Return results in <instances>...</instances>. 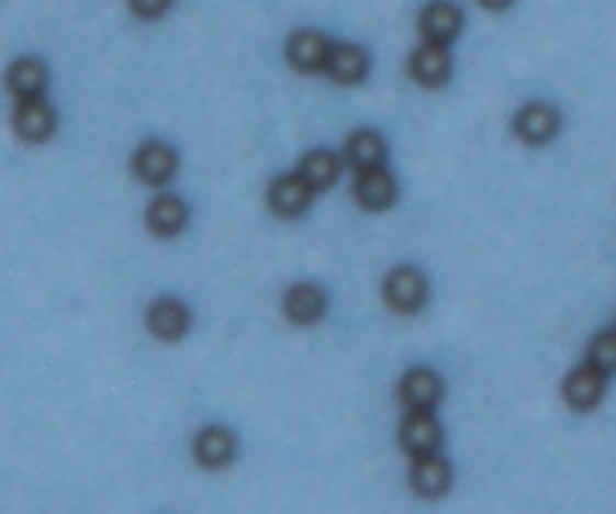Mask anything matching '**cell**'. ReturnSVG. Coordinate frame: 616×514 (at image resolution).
I'll list each match as a JSON object with an SVG mask.
<instances>
[{"mask_svg":"<svg viewBox=\"0 0 616 514\" xmlns=\"http://www.w3.org/2000/svg\"><path fill=\"white\" fill-rule=\"evenodd\" d=\"M586 361L593 367H598L602 373H616V332L598 334L593 343H590V355Z\"/></svg>","mask_w":616,"mask_h":514,"instance_id":"obj_22","label":"cell"},{"mask_svg":"<svg viewBox=\"0 0 616 514\" xmlns=\"http://www.w3.org/2000/svg\"><path fill=\"white\" fill-rule=\"evenodd\" d=\"M133 171H136L138 178L150 187H163V183H169L175 178V171H178V154L169 148V145H163V142H148V145H142L136 150V157H133Z\"/></svg>","mask_w":616,"mask_h":514,"instance_id":"obj_5","label":"cell"},{"mask_svg":"<svg viewBox=\"0 0 616 514\" xmlns=\"http://www.w3.org/2000/svg\"><path fill=\"white\" fill-rule=\"evenodd\" d=\"M382 295H385L391 310H397V313H415V310H422L424 301H427V280H424V275L418 268L400 265V268H394V271L385 277Z\"/></svg>","mask_w":616,"mask_h":514,"instance_id":"obj_1","label":"cell"},{"mask_svg":"<svg viewBox=\"0 0 616 514\" xmlns=\"http://www.w3.org/2000/svg\"><path fill=\"white\" fill-rule=\"evenodd\" d=\"M412 79L424 85V88H443L451 79V55L448 46L443 43H424L422 48H415L412 55Z\"/></svg>","mask_w":616,"mask_h":514,"instance_id":"obj_10","label":"cell"},{"mask_svg":"<svg viewBox=\"0 0 616 514\" xmlns=\"http://www.w3.org/2000/svg\"><path fill=\"white\" fill-rule=\"evenodd\" d=\"M410 481L412 491L418 493V496L436 500V496H443V493H448V488H451V467H448L446 457H439L436 451L434 455L415 457Z\"/></svg>","mask_w":616,"mask_h":514,"instance_id":"obj_9","label":"cell"},{"mask_svg":"<svg viewBox=\"0 0 616 514\" xmlns=\"http://www.w3.org/2000/svg\"><path fill=\"white\" fill-rule=\"evenodd\" d=\"M367 67H370V60H367L365 48L343 43V46H332L325 72L340 85H358L367 76Z\"/></svg>","mask_w":616,"mask_h":514,"instance_id":"obj_19","label":"cell"},{"mask_svg":"<svg viewBox=\"0 0 616 514\" xmlns=\"http://www.w3.org/2000/svg\"><path fill=\"white\" fill-rule=\"evenodd\" d=\"M346 163L355 171L377 169L385 163V138L379 136L377 130H358L346 142Z\"/></svg>","mask_w":616,"mask_h":514,"instance_id":"obj_20","label":"cell"},{"mask_svg":"<svg viewBox=\"0 0 616 514\" xmlns=\"http://www.w3.org/2000/svg\"><path fill=\"white\" fill-rule=\"evenodd\" d=\"M562 394H565V403H569L571 410H593L595 403L605 398V373L586 361V365L571 370L569 377H565Z\"/></svg>","mask_w":616,"mask_h":514,"instance_id":"obj_8","label":"cell"},{"mask_svg":"<svg viewBox=\"0 0 616 514\" xmlns=\"http://www.w3.org/2000/svg\"><path fill=\"white\" fill-rule=\"evenodd\" d=\"M332 55V43L325 40V34L320 31H295L289 36V46H285V57L289 64L301 72H316L325 69Z\"/></svg>","mask_w":616,"mask_h":514,"instance_id":"obj_11","label":"cell"},{"mask_svg":"<svg viewBox=\"0 0 616 514\" xmlns=\"http://www.w3.org/2000/svg\"><path fill=\"white\" fill-rule=\"evenodd\" d=\"M187 217H190V211L183 205V199L178 195H157L154 202L148 205V214H145V223L154 235H160V238H175L183 226H187Z\"/></svg>","mask_w":616,"mask_h":514,"instance_id":"obj_16","label":"cell"},{"mask_svg":"<svg viewBox=\"0 0 616 514\" xmlns=\"http://www.w3.org/2000/svg\"><path fill=\"white\" fill-rule=\"evenodd\" d=\"M328 308V298L322 292L320 286L313 283H298L289 289L285 295V316L295 322V325H313L325 316Z\"/></svg>","mask_w":616,"mask_h":514,"instance_id":"obj_17","label":"cell"},{"mask_svg":"<svg viewBox=\"0 0 616 514\" xmlns=\"http://www.w3.org/2000/svg\"><path fill=\"white\" fill-rule=\"evenodd\" d=\"M298 175H301L313 190H325V187H332V183L337 181V175H340V157L325 148L310 150L307 157L301 160Z\"/></svg>","mask_w":616,"mask_h":514,"instance_id":"obj_21","label":"cell"},{"mask_svg":"<svg viewBox=\"0 0 616 514\" xmlns=\"http://www.w3.org/2000/svg\"><path fill=\"white\" fill-rule=\"evenodd\" d=\"M195 460L208 469H220L232 463L235 457V436L228 434L226 427H205L195 436Z\"/></svg>","mask_w":616,"mask_h":514,"instance_id":"obj_18","label":"cell"},{"mask_svg":"<svg viewBox=\"0 0 616 514\" xmlns=\"http://www.w3.org/2000/svg\"><path fill=\"white\" fill-rule=\"evenodd\" d=\"M560 112L548 103H529L514 114V133L526 145H545L560 133Z\"/></svg>","mask_w":616,"mask_h":514,"instance_id":"obj_3","label":"cell"},{"mask_svg":"<svg viewBox=\"0 0 616 514\" xmlns=\"http://www.w3.org/2000/svg\"><path fill=\"white\" fill-rule=\"evenodd\" d=\"M418 27L427 36V43L448 46L460 34V27H463V12L457 10L455 3H448V0H434V3H427L422 10Z\"/></svg>","mask_w":616,"mask_h":514,"instance_id":"obj_12","label":"cell"},{"mask_svg":"<svg viewBox=\"0 0 616 514\" xmlns=\"http://www.w3.org/2000/svg\"><path fill=\"white\" fill-rule=\"evenodd\" d=\"M481 7L484 10H505V7H512V0H481Z\"/></svg>","mask_w":616,"mask_h":514,"instance_id":"obj_24","label":"cell"},{"mask_svg":"<svg viewBox=\"0 0 616 514\" xmlns=\"http://www.w3.org/2000/svg\"><path fill=\"white\" fill-rule=\"evenodd\" d=\"M48 85V69L43 60L36 57H19L12 60L7 69V88L15 93L19 100H31V97H43Z\"/></svg>","mask_w":616,"mask_h":514,"instance_id":"obj_15","label":"cell"},{"mask_svg":"<svg viewBox=\"0 0 616 514\" xmlns=\"http://www.w3.org/2000/svg\"><path fill=\"white\" fill-rule=\"evenodd\" d=\"M355 199L367 208V211H385V208L394 205L397 199V181L385 166H377V169H365L358 171L355 178Z\"/></svg>","mask_w":616,"mask_h":514,"instance_id":"obj_7","label":"cell"},{"mask_svg":"<svg viewBox=\"0 0 616 514\" xmlns=\"http://www.w3.org/2000/svg\"><path fill=\"white\" fill-rule=\"evenodd\" d=\"M55 109L43 100V97H31V100H19L15 112H12V126L24 142H46L55 133Z\"/></svg>","mask_w":616,"mask_h":514,"instance_id":"obj_4","label":"cell"},{"mask_svg":"<svg viewBox=\"0 0 616 514\" xmlns=\"http://www.w3.org/2000/svg\"><path fill=\"white\" fill-rule=\"evenodd\" d=\"M171 0H130V7L142 19H160L163 12L169 10Z\"/></svg>","mask_w":616,"mask_h":514,"instance_id":"obj_23","label":"cell"},{"mask_svg":"<svg viewBox=\"0 0 616 514\" xmlns=\"http://www.w3.org/2000/svg\"><path fill=\"white\" fill-rule=\"evenodd\" d=\"M313 187H310L301 175H280L271 187H268V205L280 217H298L304 214L313 199Z\"/></svg>","mask_w":616,"mask_h":514,"instance_id":"obj_6","label":"cell"},{"mask_svg":"<svg viewBox=\"0 0 616 514\" xmlns=\"http://www.w3.org/2000/svg\"><path fill=\"white\" fill-rule=\"evenodd\" d=\"M148 328L160 340H181L190 328V310L178 298H160L148 310Z\"/></svg>","mask_w":616,"mask_h":514,"instance_id":"obj_14","label":"cell"},{"mask_svg":"<svg viewBox=\"0 0 616 514\" xmlns=\"http://www.w3.org/2000/svg\"><path fill=\"white\" fill-rule=\"evenodd\" d=\"M439 398H443V379L427 367H412L400 382V400L410 410H434Z\"/></svg>","mask_w":616,"mask_h":514,"instance_id":"obj_13","label":"cell"},{"mask_svg":"<svg viewBox=\"0 0 616 514\" xmlns=\"http://www.w3.org/2000/svg\"><path fill=\"white\" fill-rule=\"evenodd\" d=\"M400 446L412 457L434 455L443 446V427L430 410H412L406 422L400 424Z\"/></svg>","mask_w":616,"mask_h":514,"instance_id":"obj_2","label":"cell"}]
</instances>
